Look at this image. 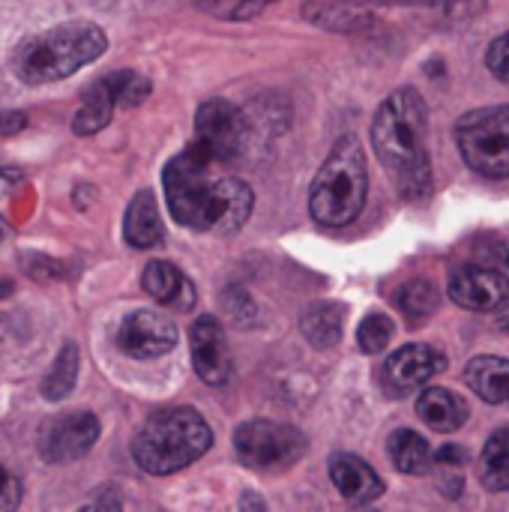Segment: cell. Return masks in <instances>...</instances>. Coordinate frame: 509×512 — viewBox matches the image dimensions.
<instances>
[{"mask_svg":"<svg viewBox=\"0 0 509 512\" xmlns=\"http://www.w3.org/2000/svg\"><path fill=\"white\" fill-rule=\"evenodd\" d=\"M393 333H396L393 321L384 312H372L363 318V324L357 330V345L363 354H381L393 342Z\"/></svg>","mask_w":509,"mask_h":512,"instance_id":"obj_27","label":"cell"},{"mask_svg":"<svg viewBox=\"0 0 509 512\" xmlns=\"http://www.w3.org/2000/svg\"><path fill=\"white\" fill-rule=\"evenodd\" d=\"M498 327H501L504 333H509V300L498 306Z\"/></svg>","mask_w":509,"mask_h":512,"instance_id":"obj_33","label":"cell"},{"mask_svg":"<svg viewBox=\"0 0 509 512\" xmlns=\"http://www.w3.org/2000/svg\"><path fill=\"white\" fill-rule=\"evenodd\" d=\"M450 300L471 312H492L509 300V279L489 267H459L450 276Z\"/></svg>","mask_w":509,"mask_h":512,"instance_id":"obj_12","label":"cell"},{"mask_svg":"<svg viewBox=\"0 0 509 512\" xmlns=\"http://www.w3.org/2000/svg\"><path fill=\"white\" fill-rule=\"evenodd\" d=\"M486 63H489V72L509 84V33L498 36L492 45H489V54H486Z\"/></svg>","mask_w":509,"mask_h":512,"instance_id":"obj_28","label":"cell"},{"mask_svg":"<svg viewBox=\"0 0 509 512\" xmlns=\"http://www.w3.org/2000/svg\"><path fill=\"white\" fill-rule=\"evenodd\" d=\"M234 450L240 462L252 471L291 468L306 453V438L294 426L273 420H249L234 432Z\"/></svg>","mask_w":509,"mask_h":512,"instance_id":"obj_7","label":"cell"},{"mask_svg":"<svg viewBox=\"0 0 509 512\" xmlns=\"http://www.w3.org/2000/svg\"><path fill=\"white\" fill-rule=\"evenodd\" d=\"M387 453H390V462L396 465V471H402L408 477H423L432 471V450L423 441V435H417L411 429L393 432L387 441Z\"/></svg>","mask_w":509,"mask_h":512,"instance_id":"obj_20","label":"cell"},{"mask_svg":"<svg viewBox=\"0 0 509 512\" xmlns=\"http://www.w3.org/2000/svg\"><path fill=\"white\" fill-rule=\"evenodd\" d=\"M27 126V117L21 111H0V135H15Z\"/></svg>","mask_w":509,"mask_h":512,"instance_id":"obj_30","label":"cell"},{"mask_svg":"<svg viewBox=\"0 0 509 512\" xmlns=\"http://www.w3.org/2000/svg\"><path fill=\"white\" fill-rule=\"evenodd\" d=\"M309 21H315L324 30H336V33H354L363 30L369 24V15L354 9V6H324L315 12H306Z\"/></svg>","mask_w":509,"mask_h":512,"instance_id":"obj_26","label":"cell"},{"mask_svg":"<svg viewBox=\"0 0 509 512\" xmlns=\"http://www.w3.org/2000/svg\"><path fill=\"white\" fill-rule=\"evenodd\" d=\"M495 252H498V258H501V261H504V264H507V267H509V243H504V246H498Z\"/></svg>","mask_w":509,"mask_h":512,"instance_id":"obj_35","label":"cell"},{"mask_svg":"<svg viewBox=\"0 0 509 512\" xmlns=\"http://www.w3.org/2000/svg\"><path fill=\"white\" fill-rule=\"evenodd\" d=\"M429 114L426 102L414 87H402L384 99L372 123V144L378 159L396 174L402 195L417 198L429 192V147H426Z\"/></svg>","mask_w":509,"mask_h":512,"instance_id":"obj_2","label":"cell"},{"mask_svg":"<svg viewBox=\"0 0 509 512\" xmlns=\"http://www.w3.org/2000/svg\"><path fill=\"white\" fill-rule=\"evenodd\" d=\"M468 387L489 405H509V360L504 357H474L465 366Z\"/></svg>","mask_w":509,"mask_h":512,"instance_id":"obj_19","label":"cell"},{"mask_svg":"<svg viewBox=\"0 0 509 512\" xmlns=\"http://www.w3.org/2000/svg\"><path fill=\"white\" fill-rule=\"evenodd\" d=\"M189 342H192V366L198 378L210 387H222L231 378V351L222 324L210 315L198 318L192 324Z\"/></svg>","mask_w":509,"mask_h":512,"instance_id":"obj_13","label":"cell"},{"mask_svg":"<svg viewBox=\"0 0 509 512\" xmlns=\"http://www.w3.org/2000/svg\"><path fill=\"white\" fill-rule=\"evenodd\" d=\"M417 414L420 420L432 429V432H441V435H450V432H459L471 411H468V402L444 387H432V390H423L420 399H417Z\"/></svg>","mask_w":509,"mask_h":512,"instance_id":"obj_17","label":"cell"},{"mask_svg":"<svg viewBox=\"0 0 509 512\" xmlns=\"http://www.w3.org/2000/svg\"><path fill=\"white\" fill-rule=\"evenodd\" d=\"M249 138V123L240 108L225 99H210L195 114V141H201L216 159L231 162L240 156Z\"/></svg>","mask_w":509,"mask_h":512,"instance_id":"obj_9","label":"cell"},{"mask_svg":"<svg viewBox=\"0 0 509 512\" xmlns=\"http://www.w3.org/2000/svg\"><path fill=\"white\" fill-rule=\"evenodd\" d=\"M447 369V357L432 345H405L381 369V384L390 396H408Z\"/></svg>","mask_w":509,"mask_h":512,"instance_id":"obj_10","label":"cell"},{"mask_svg":"<svg viewBox=\"0 0 509 512\" xmlns=\"http://www.w3.org/2000/svg\"><path fill=\"white\" fill-rule=\"evenodd\" d=\"M99 441V420L90 411L48 417L36 432L39 459L48 465H69L84 459Z\"/></svg>","mask_w":509,"mask_h":512,"instance_id":"obj_8","label":"cell"},{"mask_svg":"<svg viewBox=\"0 0 509 512\" xmlns=\"http://www.w3.org/2000/svg\"><path fill=\"white\" fill-rule=\"evenodd\" d=\"M369 192V171L363 144L354 135H345L333 144L324 165L318 168L309 189V213L318 225L342 228L351 225Z\"/></svg>","mask_w":509,"mask_h":512,"instance_id":"obj_4","label":"cell"},{"mask_svg":"<svg viewBox=\"0 0 509 512\" xmlns=\"http://www.w3.org/2000/svg\"><path fill=\"white\" fill-rule=\"evenodd\" d=\"M78 381V345L75 342H63L60 354L54 357L51 372L42 381V399L48 402H60L72 393Z\"/></svg>","mask_w":509,"mask_h":512,"instance_id":"obj_23","label":"cell"},{"mask_svg":"<svg viewBox=\"0 0 509 512\" xmlns=\"http://www.w3.org/2000/svg\"><path fill=\"white\" fill-rule=\"evenodd\" d=\"M342 321H345L342 306H336V303H312L300 318V330L315 348L324 351V348H333L342 339Z\"/></svg>","mask_w":509,"mask_h":512,"instance_id":"obj_21","label":"cell"},{"mask_svg":"<svg viewBox=\"0 0 509 512\" xmlns=\"http://www.w3.org/2000/svg\"><path fill=\"white\" fill-rule=\"evenodd\" d=\"M465 465H468V453L462 447H453V444H447L444 450H438L432 456V468L438 471V486H441L444 495H450V498L462 495V486H465L462 471H465Z\"/></svg>","mask_w":509,"mask_h":512,"instance_id":"obj_25","label":"cell"},{"mask_svg":"<svg viewBox=\"0 0 509 512\" xmlns=\"http://www.w3.org/2000/svg\"><path fill=\"white\" fill-rule=\"evenodd\" d=\"M438 303H441V294H438V288H435L432 282H426V279H411V282H405V285L396 291V306H399V312H402L405 318H411L414 324L423 321V318H429V315L438 309Z\"/></svg>","mask_w":509,"mask_h":512,"instance_id":"obj_24","label":"cell"},{"mask_svg":"<svg viewBox=\"0 0 509 512\" xmlns=\"http://www.w3.org/2000/svg\"><path fill=\"white\" fill-rule=\"evenodd\" d=\"M267 3H273V0H240V6H237L234 18H249V15H255V12H261Z\"/></svg>","mask_w":509,"mask_h":512,"instance_id":"obj_32","label":"cell"},{"mask_svg":"<svg viewBox=\"0 0 509 512\" xmlns=\"http://www.w3.org/2000/svg\"><path fill=\"white\" fill-rule=\"evenodd\" d=\"M108 48L102 27L90 21H63L24 39L12 57V69L27 84H51L90 66Z\"/></svg>","mask_w":509,"mask_h":512,"instance_id":"obj_3","label":"cell"},{"mask_svg":"<svg viewBox=\"0 0 509 512\" xmlns=\"http://www.w3.org/2000/svg\"><path fill=\"white\" fill-rule=\"evenodd\" d=\"M213 444L207 420L195 408H171L150 417L132 441V459L153 477H168L201 459Z\"/></svg>","mask_w":509,"mask_h":512,"instance_id":"obj_5","label":"cell"},{"mask_svg":"<svg viewBox=\"0 0 509 512\" xmlns=\"http://www.w3.org/2000/svg\"><path fill=\"white\" fill-rule=\"evenodd\" d=\"M21 180H24V174L18 168H0V198L15 192L21 186Z\"/></svg>","mask_w":509,"mask_h":512,"instance_id":"obj_31","label":"cell"},{"mask_svg":"<svg viewBox=\"0 0 509 512\" xmlns=\"http://www.w3.org/2000/svg\"><path fill=\"white\" fill-rule=\"evenodd\" d=\"M123 81H126V72H114V75L96 81L90 90H84L81 108L72 117V132L75 135H96L99 129L108 126V120L114 114V105H120Z\"/></svg>","mask_w":509,"mask_h":512,"instance_id":"obj_14","label":"cell"},{"mask_svg":"<svg viewBox=\"0 0 509 512\" xmlns=\"http://www.w3.org/2000/svg\"><path fill=\"white\" fill-rule=\"evenodd\" d=\"M123 237L132 249H153L162 243L165 228H162V219L150 192H138L129 201L126 219H123Z\"/></svg>","mask_w":509,"mask_h":512,"instance_id":"obj_18","label":"cell"},{"mask_svg":"<svg viewBox=\"0 0 509 512\" xmlns=\"http://www.w3.org/2000/svg\"><path fill=\"white\" fill-rule=\"evenodd\" d=\"M201 141L189 144L165 165V195L177 225L192 231H219L231 234L246 225L252 216L255 195L249 183L222 171Z\"/></svg>","mask_w":509,"mask_h":512,"instance_id":"obj_1","label":"cell"},{"mask_svg":"<svg viewBox=\"0 0 509 512\" xmlns=\"http://www.w3.org/2000/svg\"><path fill=\"white\" fill-rule=\"evenodd\" d=\"M9 237H12V228H9V222L0 216V243H3V240H9Z\"/></svg>","mask_w":509,"mask_h":512,"instance_id":"obj_34","label":"cell"},{"mask_svg":"<svg viewBox=\"0 0 509 512\" xmlns=\"http://www.w3.org/2000/svg\"><path fill=\"white\" fill-rule=\"evenodd\" d=\"M141 285L159 306H168L174 312H192L195 309V300H198L195 285L168 261H150L144 267Z\"/></svg>","mask_w":509,"mask_h":512,"instance_id":"obj_16","label":"cell"},{"mask_svg":"<svg viewBox=\"0 0 509 512\" xmlns=\"http://www.w3.org/2000/svg\"><path fill=\"white\" fill-rule=\"evenodd\" d=\"M477 474H480V483L489 489V492H507L509 489V429H498L486 447H483V456H480V465H477Z\"/></svg>","mask_w":509,"mask_h":512,"instance_id":"obj_22","label":"cell"},{"mask_svg":"<svg viewBox=\"0 0 509 512\" xmlns=\"http://www.w3.org/2000/svg\"><path fill=\"white\" fill-rule=\"evenodd\" d=\"M456 144L471 171L492 180L509 177V105L477 108L459 117Z\"/></svg>","mask_w":509,"mask_h":512,"instance_id":"obj_6","label":"cell"},{"mask_svg":"<svg viewBox=\"0 0 509 512\" xmlns=\"http://www.w3.org/2000/svg\"><path fill=\"white\" fill-rule=\"evenodd\" d=\"M117 345L123 354H129L135 360H153V357L174 351L177 327H174V321H168L159 312L138 309L129 318H123V324L117 330Z\"/></svg>","mask_w":509,"mask_h":512,"instance_id":"obj_11","label":"cell"},{"mask_svg":"<svg viewBox=\"0 0 509 512\" xmlns=\"http://www.w3.org/2000/svg\"><path fill=\"white\" fill-rule=\"evenodd\" d=\"M21 504V483L12 471L0 465V512H12Z\"/></svg>","mask_w":509,"mask_h":512,"instance_id":"obj_29","label":"cell"},{"mask_svg":"<svg viewBox=\"0 0 509 512\" xmlns=\"http://www.w3.org/2000/svg\"><path fill=\"white\" fill-rule=\"evenodd\" d=\"M330 480L333 486L339 489V495L348 501V504H372L384 495V483L381 477L357 456L351 453H339L330 459Z\"/></svg>","mask_w":509,"mask_h":512,"instance_id":"obj_15","label":"cell"}]
</instances>
